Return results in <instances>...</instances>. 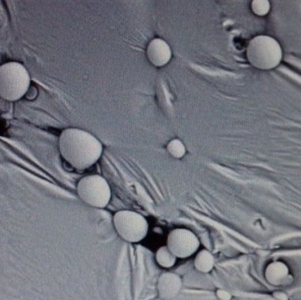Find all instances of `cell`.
<instances>
[{
  "label": "cell",
  "mask_w": 301,
  "mask_h": 300,
  "mask_svg": "<svg viewBox=\"0 0 301 300\" xmlns=\"http://www.w3.org/2000/svg\"><path fill=\"white\" fill-rule=\"evenodd\" d=\"M168 153L175 159H181L186 153V148L182 141L173 139L168 143L167 146Z\"/></svg>",
  "instance_id": "cell-11"
},
{
  "label": "cell",
  "mask_w": 301,
  "mask_h": 300,
  "mask_svg": "<svg viewBox=\"0 0 301 300\" xmlns=\"http://www.w3.org/2000/svg\"><path fill=\"white\" fill-rule=\"evenodd\" d=\"M247 57L251 64L259 69H272L282 59L279 43L269 36H257L249 42Z\"/></svg>",
  "instance_id": "cell-3"
},
{
  "label": "cell",
  "mask_w": 301,
  "mask_h": 300,
  "mask_svg": "<svg viewBox=\"0 0 301 300\" xmlns=\"http://www.w3.org/2000/svg\"><path fill=\"white\" fill-rule=\"evenodd\" d=\"M77 193L85 204L94 208H105L111 199V189L106 179L98 174L86 175L77 184Z\"/></svg>",
  "instance_id": "cell-4"
},
{
  "label": "cell",
  "mask_w": 301,
  "mask_h": 300,
  "mask_svg": "<svg viewBox=\"0 0 301 300\" xmlns=\"http://www.w3.org/2000/svg\"><path fill=\"white\" fill-rule=\"evenodd\" d=\"M176 258L177 257L168 249L167 246L161 247L156 252L157 263L160 266L166 269L173 267L176 263Z\"/></svg>",
  "instance_id": "cell-10"
},
{
  "label": "cell",
  "mask_w": 301,
  "mask_h": 300,
  "mask_svg": "<svg viewBox=\"0 0 301 300\" xmlns=\"http://www.w3.org/2000/svg\"><path fill=\"white\" fill-rule=\"evenodd\" d=\"M251 7L256 14L263 16L268 13L270 10V4L268 1H253Z\"/></svg>",
  "instance_id": "cell-12"
},
{
  "label": "cell",
  "mask_w": 301,
  "mask_h": 300,
  "mask_svg": "<svg viewBox=\"0 0 301 300\" xmlns=\"http://www.w3.org/2000/svg\"><path fill=\"white\" fill-rule=\"evenodd\" d=\"M29 73L21 63L8 62L0 65V97L9 101L21 99L29 88Z\"/></svg>",
  "instance_id": "cell-2"
},
{
  "label": "cell",
  "mask_w": 301,
  "mask_h": 300,
  "mask_svg": "<svg viewBox=\"0 0 301 300\" xmlns=\"http://www.w3.org/2000/svg\"><path fill=\"white\" fill-rule=\"evenodd\" d=\"M146 56L149 62L152 63L153 66H165L171 60V48L167 41L160 38H155L147 45Z\"/></svg>",
  "instance_id": "cell-7"
},
{
  "label": "cell",
  "mask_w": 301,
  "mask_h": 300,
  "mask_svg": "<svg viewBox=\"0 0 301 300\" xmlns=\"http://www.w3.org/2000/svg\"><path fill=\"white\" fill-rule=\"evenodd\" d=\"M116 233L123 240L136 243L144 240L148 233V223L139 213L132 211H120L113 218Z\"/></svg>",
  "instance_id": "cell-5"
},
{
  "label": "cell",
  "mask_w": 301,
  "mask_h": 300,
  "mask_svg": "<svg viewBox=\"0 0 301 300\" xmlns=\"http://www.w3.org/2000/svg\"><path fill=\"white\" fill-rule=\"evenodd\" d=\"M214 257L207 250H202L197 254L194 261L196 270L202 273H208L214 267Z\"/></svg>",
  "instance_id": "cell-9"
},
{
  "label": "cell",
  "mask_w": 301,
  "mask_h": 300,
  "mask_svg": "<svg viewBox=\"0 0 301 300\" xmlns=\"http://www.w3.org/2000/svg\"><path fill=\"white\" fill-rule=\"evenodd\" d=\"M157 288L160 299L171 300L177 296L182 289V279L175 273H165L159 279Z\"/></svg>",
  "instance_id": "cell-8"
},
{
  "label": "cell",
  "mask_w": 301,
  "mask_h": 300,
  "mask_svg": "<svg viewBox=\"0 0 301 300\" xmlns=\"http://www.w3.org/2000/svg\"><path fill=\"white\" fill-rule=\"evenodd\" d=\"M217 296L219 299H221V300H230V294L229 293H227V292H225V291H218V293H217Z\"/></svg>",
  "instance_id": "cell-13"
},
{
  "label": "cell",
  "mask_w": 301,
  "mask_h": 300,
  "mask_svg": "<svg viewBox=\"0 0 301 300\" xmlns=\"http://www.w3.org/2000/svg\"><path fill=\"white\" fill-rule=\"evenodd\" d=\"M58 145L63 160L78 170L93 167L103 152L101 143L93 134L77 128L63 130Z\"/></svg>",
  "instance_id": "cell-1"
},
{
  "label": "cell",
  "mask_w": 301,
  "mask_h": 300,
  "mask_svg": "<svg viewBox=\"0 0 301 300\" xmlns=\"http://www.w3.org/2000/svg\"><path fill=\"white\" fill-rule=\"evenodd\" d=\"M167 246L176 257L187 258L197 252L200 242L191 231L177 228L168 234Z\"/></svg>",
  "instance_id": "cell-6"
}]
</instances>
